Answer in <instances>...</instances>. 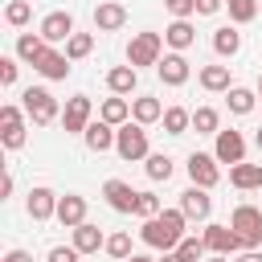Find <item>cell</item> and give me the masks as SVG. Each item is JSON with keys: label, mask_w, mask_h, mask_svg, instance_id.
Returning <instances> with one entry per match:
<instances>
[{"label": "cell", "mask_w": 262, "mask_h": 262, "mask_svg": "<svg viewBox=\"0 0 262 262\" xmlns=\"http://www.w3.org/2000/svg\"><path fill=\"white\" fill-rule=\"evenodd\" d=\"M237 262H262V254H258V250H242V258H237Z\"/></svg>", "instance_id": "f6af8a7d"}, {"label": "cell", "mask_w": 262, "mask_h": 262, "mask_svg": "<svg viewBox=\"0 0 262 262\" xmlns=\"http://www.w3.org/2000/svg\"><path fill=\"white\" fill-rule=\"evenodd\" d=\"M49 45H57V41H70L74 37V16L70 12H49L45 20H41V29H37Z\"/></svg>", "instance_id": "9a60e30c"}, {"label": "cell", "mask_w": 262, "mask_h": 262, "mask_svg": "<svg viewBox=\"0 0 262 262\" xmlns=\"http://www.w3.org/2000/svg\"><path fill=\"white\" fill-rule=\"evenodd\" d=\"M135 217H160V196L156 192H139V205H135Z\"/></svg>", "instance_id": "74e56055"}, {"label": "cell", "mask_w": 262, "mask_h": 262, "mask_svg": "<svg viewBox=\"0 0 262 262\" xmlns=\"http://www.w3.org/2000/svg\"><path fill=\"white\" fill-rule=\"evenodd\" d=\"M258 94H262V74H258Z\"/></svg>", "instance_id": "f907efd6"}, {"label": "cell", "mask_w": 262, "mask_h": 262, "mask_svg": "<svg viewBox=\"0 0 262 262\" xmlns=\"http://www.w3.org/2000/svg\"><path fill=\"white\" fill-rule=\"evenodd\" d=\"M20 98H25V115H29L37 127H45V123H53V119H57V98H53L45 86H29Z\"/></svg>", "instance_id": "3957f363"}, {"label": "cell", "mask_w": 262, "mask_h": 262, "mask_svg": "<svg viewBox=\"0 0 262 262\" xmlns=\"http://www.w3.org/2000/svg\"><path fill=\"white\" fill-rule=\"evenodd\" d=\"M8 192H12V176H8V172H4V176H0V201H4V196H8Z\"/></svg>", "instance_id": "ee69618b"}, {"label": "cell", "mask_w": 262, "mask_h": 262, "mask_svg": "<svg viewBox=\"0 0 262 262\" xmlns=\"http://www.w3.org/2000/svg\"><path fill=\"white\" fill-rule=\"evenodd\" d=\"M90 115H94L90 94H74V98L66 102V111H61V127H66V135H82V131L90 127Z\"/></svg>", "instance_id": "8992f818"}, {"label": "cell", "mask_w": 262, "mask_h": 262, "mask_svg": "<svg viewBox=\"0 0 262 262\" xmlns=\"http://www.w3.org/2000/svg\"><path fill=\"white\" fill-rule=\"evenodd\" d=\"M29 16H33V4H29V0H8V8H4V20H8L12 29L29 25Z\"/></svg>", "instance_id": "836d02e7"}, {"label": "cell", "mask_w": 262, "mask_h": 262, "mask_svg": "<svg viewBox=\"0 0 262 262\" xmlns=\"http://www.w3.org/2000/svg\"><path fill=\"white\" fill-rule=\"evenodd\" d=\"M115 151L123 160H147V131L143 123H123L115 135Z\"/></svg>", "instance_id": "277c9868"}, {"label": "cell", "mask_w": 262, "mask_h": 262, "mask_svg": "<svg viewBox=\"0 0 262 262\" xmlns=\"http://www.w3.org/2000/svg\"><path fill=\"white\" fill-rule=\"evenodd\" d=\"M127 25V8L119 4V0H98V8H94V29L98 33H119Z\"/></svg>", "instance_id": "4fadbf2b"}, {"label": "cell", "mask_w": 262, "mask_h": 262, "mask_svg": "<svg viewBox=\"0 0 262 262\" xmlns=\"http://www.w3.org/2000/svg\"><path fill=\"white\" fill-rule=\"evenodd\" d=\"M164 41H168V45H172V49L180 53V49H188V45L196 41V29H192L188 20H172V25L164 29Z\"/></svg>", "instance_id": "d4e9b609"}, {"label": "cell", "mask_w": 262, "mask_h": 262, "mask_svg": "<svg viewBox=\"0 0 262 262\" xmlns=\"http://www.w3.org/2000/svg\"><path fill=\"white\" fill-rule=\"evenodd\" d=\"M160 262H184V258H180L176 250H164V258H160Z\"/></svg>", "instance_id": "bcb514c9"}, {"label": "cell", "mask_w": 262, "mask_h": 262, "mask_svg": "<svg viewBox=\"0 0 262 262\" xmlns=\"http://www.w3.org/2000/svg\"><path fill=\"white\" fill-rule=\"evenodd\" d=\"M229 184L233 188H242V192H250V188H262V164H233L229 168Z\"/></svg>", "instance_id": "7402d4cb"}, {"label": "cell", "mask_w": 262, "mask_h": 262, "mask_svg": "<svg viewBox=\"0 0 262 262\" xmlns=\"http://www.w3.org/2000/svg\"><path fill=\"white\" fill-rule=\"evenodd\" d=\"M201 86L209 90V94H221V90H229V66H201Z\"/></svg>", "instance_id": "4316f807"}, {"label": "cell", "mask_w": 262, "mask_h": 262, "mask_svg": "<svg viewBox=\"0 0 262 262\" xmlns=\"http://www.w3.org/2000/svg\"><path fill=\"white\" fill-rule=\"evenodd\" d=\"M78 258H82V254H78V246H53L45 262H78Z\"/></svg>", "instance_id": "ab89813d"}, {"label": "cell", "mask_w": 262, "mask_h": 262, "mask_svg": "<svg viewBox=\"0 0 262 262\" xmlns=\"http://www.w3.org/2000/svg\"><path fill=\"white\" fill-rule=\"evenodd\" d=\"M201 237H205V246L213 254H237V250H246V242H242V233L233 225H205Z\"/></svg>", "instance_id": "9c48e42d"}, {"label": "cell", "mask_w": 262, "mask_h": 262, "mask_svg": "<svg viewBox=\"0 0 262 262\" xmlns=\"http://www.w3.org/2000/svg\"><path fill=\"white\" fill-rule=\"evenodd\" d=\"M213 156H217L221 164H229V168L242 164V160H246V139H242V131H233V127H229V131H217V147H213Z\"/></svg>", "instance_id": "8fae6325"}, {"label": "cell", "mask_w": 262, "mask_h": 262, "mask_svg": "<svg viewBox=\"0 0 262 262\" xmlns=\"http://www.w3.org/2000/svg\"><path fill=\"white\" fill-rule=\"evenodd\" d=\"M33 70H37L41 78H49V82H66V78H70V57L45 45V53L33 61Z\"/></svg>", "instance_id": "5bb4252c"}, {"label": "cell", "mask_w": 262, "mask_h": 262, "mask_svg": "<svg viewBox=\"0 0 262 262\" xmlns=\"http://www.w3.org/2000/svg\"><path fill=\"white\" fill-rule=\"evenodd\" d=\"M106 86H111V94H131L139 86V70L135 66H115V70H106Z\"/></svg>", "instance_id": "603a6c76"}, {"label": "cell", "mask_w": 262, "mask_h": 262, "mask_svg": "<svg viewBox=\"0 0 262 262\" xmlns=\"http://www.w3.org/2000/svg\"><path fill=\"white\" fill-rule=\"evenodd\" d=\"M180 209H184V217H188V221H205V217L213 213V196H209V188L188 184V188L180 192Z\"/></svg>", "instance_id": "30bf717a"}, {"label": "cell", "mask_w": 262, "mask_h": 262, "mask_svg": "<svg viewBox=\"0 0 262 262\" xmlns=\"http://www.w3.org/2000/svg\"><path fill=\"white\" fill-rule=\"evenodd\" d=\"M131 119L135 123H160L164 119V102L160 98H151V94H139V98H131Z\"/></svg>", "instance_id": "ffe728a7"}, {"label": "cell", "mask_w": 262, "mask_h": 262, "mask_svg": "<svg viewBox=\"0 0 262 262\" xmlns=\"http://www.w3.org/2000/svg\"><path fill=\"white\" fill-rule=\"evenodd\" d=\"M205 250H209V246H205V237H180V246H176V254H180L184 262H196Z\"/></svg>", "instance_id": "8d00e7d4"}, {"label": "cell", "mask_w": 262, "mask_h": 262, "mask_svg": "<svg viewBox=\"0 0 262 262\" xmlns=\"http://www.w3.org/2000/svg\"><path fill=\"white\" fill-rule=\"evenodd\" d=\"M45 45H49V41H45L41 33H20V37H16V57L33 66V61H37V57L45 53Z\"/></svg>", "instance_id": "484cf974"}, {"label": "cell", "mask_w": 262, "mask_h": 262, "mask_svg": "<svg viewBox=\"0 0 262 262\" xmlns=\"http://www.w3.org/2000/svg\"><path fill=\"white\" fill-rule=\"evenodd\" d=\"M184 225H188L184 209H160V217H147V221H143L139 237H143V246H151V250H176L180 237H184Z\"/></svg>", "instance_id": "6da1fadb"}, {"label": "cell", "mask_w": 262, "mask_h": 262, "mask_svg": "<svg viewBox=\"0 0 262 262\" xmlns=\"http://www.w3.org/2000/svg\"><path fill=\"white\" fill-rule=\"evenodd\" d=\"M168 4V12L176 16V20H188L192 12H196V0H164Z\"/></svg>", "instance_id": "f35d334b"}, {"label": "cell", "mask_w": 262, "mask_h": 262, "mask_svg": "<svg viewBox=\"0 0 262 262\" xmlns=\"http://www.w3.org/2000/svg\"><path fill=\"white\" fill-rule=\"evenodd\" d=\"M254 139H258V151H262V127H258V135H254Z\"/></svg>", "instance_id": "681fc988"}, {"label": "cell", "mask_w": 262, "mask_h": 262, "mask_svg": "<svg viewBox=\"0 0 262 262\" xmlns=\"http://www.w3.org/2000/svg\"><path fill=\"white\" fill-rule=\"evenodd\" d=\"M74 246H78V254H98V250L106 246V237H102L98 225L82 221V225H74Z\"/></svg>", "instance_id": "44dd1931"}, {"label": "cell", "mask_w": 262, "mask_h": 262, "mask_svg": "<svg viewBox=\"0 0 262 262\" xmlns=\"http://www.w3.org/2000/svg\"><path fill=\"white\" fill-rule=\"evenodd\" d=\"M0 143H4L8 151L25 147V115H20V106H12V102L0 106Z\"/></svg>", "instance_id": "52a82bcc"}, {"label": "cell", "mask_w": 262, "mask_h": 262, "mask_svg": "<svg viewBox=\"0 0 262 262\" xmlns=\"http://www.w3.org/2000/svg\"><path fill=\"white\" fill-rule=\"evenodd\" d=\"M209 262H229V254H213V258H209Z\"/></svg>", "instance_id": "c3c4849f"}, {"label": "cell", "mask_w": 262, "mask_h": 262, "mask_svg": "<svg viewBox=\"0 0 262 262\" xmlns=\"http://www.w3.org/2000/svg\"><path fill=\"white\" fill-rule=\"evenodd\" d=\"M25 209H29L33 221H49V217H57V192L53 188H33L29 201H25Z\"/></svg>", "instance_id": "e0dca14e"}, {"label": "cell", "mask_w": 262, "mask_h": 262, "mask_svg": "<svg viewBox=\"0 0 262 262\" xmlns=\"http://www.w3.org/2000/svg\"><path fill=\"white\" fill-rule=\"evenodd\" d=\"M94 49V33H74L70 41H66V57L70 61H78V57H86Z\"/></svg>", "instance_id": "e575fe53"}, {"label": "cell", "mask_w": 262, "mask_h": 262, "mask_svg": "<svg viewBox=\"0 0 262 262\" xmlns=\"http://www.w3.org/2000/svg\"><path fill=\"white\" fill-rule=\"evenodd\" d=\"M192 127H196V135H217L221 131V115L213 106H196L192 111Z\"/></svg>", "instance_id": "f546056e"}, {"label": "cell", "mask_w": 262, "mask_h": 262, "mask_svg": "<svg viewBox=\"0 0 262 262\" xmlns=\"http://www.w3.org/2000/svg\"><path fill=\"white\" fill-rule=\"evenodd\" d=\"M127 262H160V258H147V254H131Z\"/></svg>", "instance_id": "7dc6e473"}, {"label": "cell", "mask_w": 262, "mask_h": 262, "mask_svg": "<svg viewBox=\"0 0 262 262\" xmlns=\"http://www.w3.org/2000/svg\"><path fill=\"white\" fill-rule=\"evenodd\" d=\"M16 70H20L16 57H0V86H12L16 82Z\"/></svg>", "instance_id": "60d3db41"}, {"label": "cell", "mask_w": 262, "mask_h": 262, "mask_svg": "<svg viewBox=\"0 0 262 262\" xmlns=\"http://www.w3.org/2000/svg\"><path fill=\"white\" fill-rule=\"evenodd\" d=\"M217 164H221L217 156H205V151H192L184 168H188V180H192V184H201V188H213V184L221 180V168H217Z\"/></svg>", "instance_id": "ba28073f"}, {"label": "cell", "mask_w": 262, "mask_h": 262, "mask_svg": "<svg viewBox=\"0 0 262 262\" xmlns=\"http://www.w3.org/2000/svg\"><path fill=\"white\" fill-rule=\"evenodd\" d=\"M160 53H164V37L160 33H135L131 45H127V66H160Z\"/></svg>", "instance_id": "7a4b0ae2"}, {"label": "cell", "mask_w": 262, "mask_h": 262, "mask_svg": "<svg viewBox=\"0 0 262 262\" xmlns=\"http://www.w3.org/2000/svg\"><path fill=\"white\" fill-rule=\"evenodd\" d=\"M229 4V20L233 25H250L258 16V0H225Z\"/></svg>", "instance_id": "d6a6232c"}, {"label": "cell", "mask_w": 262, "mask_h": 262, "mask_svg": "<svg viewBox=\"0 0 262 262\" xmlns=\"http://www.w3.org/2000/svg\"><path fill=\"white\" fill-rule=\"evenodd\" d=\"M192 127V111H184V106H168L164 111V131L168 135H184Z\"/></svg>", "instance_id": "f1b7e54d"}, {"label": "cell", "mask_w": 262, "mask_h": 262, "mask_svg": "<svg viewBox=\"0 0 262 262\" xmlns=\"http://www.w3.org/2000/svg\"><path fill=\"white\" fill-rule=\"evenodd\" d=\"M225 94H229V111H233V115H250V111H254V102H258V94H254V90H246V86H229Z\"/></svg>", "instance_id": "4dcf8cb0"}, {"label": "cell", "mask_w": 262, "mask_h": 262, "mask_svg": "<svg viewBox=\"0 0 262 262\" xmlns=\"http://www.w3.org/2000/svg\"><path fill=\"white\" fill-rule=\"evenodd\" d=\"M213 49H217L221 57H233V53L242 49V33H237V29H229V25H225V29H217V33H213Z\"/></svg>", "instance_id": "83f0119b"}, {"label": "cell", "mask_w": 262, "mask_h": 262, "mask_svg": "<svg viewBox=\"0 0 262 262\" xmlns=\"http://www.w3.org/2000/svg\"><path fill=\"white\" fill-rule=\"evenodd\" d=\"M229 225L242 233L246 250H258V242H262V209H254V205H237L233 217H229Z\"/></svg>", "instance_id": "5b68a950"}, {"label": "cell", "mask_w": 262, "mask_h": 262, "mask_svg": "<svg viewBox=\"0 0 262 262\" xmlns=\"http://www.w3.org/2000/svg\"><path fill=\"white\" fill-rule=\"evenodd\" d=\"M98 119H106L111 127H123V123H131V102H127L123 94H115V98H106V102H102Z\"/></svg>", "instance_id": "cb8c5ba5"}, {"label": "cell", "mask_w": 262, "mask_h": 262, "mask_svg": "<svg viewBox=\"0 0 262 262\" xmlns=\"http://www.w3.org/2000/svg\"><path fill=\"white\" fill-rule=\"evenodd\" d=\"M217 8H221V0H196V12H201V16H213Z\"/></svg>", "instance_id": "b9f144b4"}, {"label": "cell", "mask_w": 262, "mask_h": 262, "mask_svg": "<svg viewBox=\"0 0 262 262\" xmlns=\"http://www.w3.org/2000/svg\"><path fill=\"white\" fill-rule=\"evenodd\" d=\"M115 135H119V131H115V127H111L106 119H98V123H90V127L82 131V139H86V147H90V151H98V156L115 147Z\"/></svg>", "instance_id": "d6986e66"}, {"label": "cell", "mask_w": 262, "mask_h": 262, "mask_svg": "<svg viewBox=\"0 0 262 262\" xmlns=\"http://www.w3.org/2000/svg\"><path fill=\"white\" fill-rule=\"evenodd\" d=\"M57 221H61L66 229L82 225V221H86V196H78V192H66V196H57Z\"/></svg>", "instance_id": "ac0fdd59"}, {"label": "cell", "mask_w": 262, "mask_h": 262, "mask_svg": "<svg viewBox=\"0 0 262 262\" xmlns=\"http://www.w3.org/2000/svg\"><path fill=\"white\" fill-rule=\"evenodd\" d=\"M102 196H106V205H111L115 213H135V205H139V192H135L127 180H106V184H102Z\"/></svg>", "instance_id": "7c38bea8"}, {"label": "cell", "mask_w": 262, "mask_h": 262, "mask_svg": "<svg viewBox=\"0 0 262 262\" xmlns=\"http://www.w3.org/2000/svg\"><path fill=\"white\" fill-rule=\"evenodd\" d=\"M0 262H33V254H29V250H8Z\"/></svg>", "instance_id": "7bdbcfd3"}, {"label": "cell", "mask_w": 262, "mask_h": 262, "mask_svg": "<svg viewBox=\"0 0 262 262\" xmlns=\"http://www.w3.org/2000/svg\"><path fill=\"white\" fill-rule=\"evenodd\" d=\"M102 250H106L111 258H119V262H127V258H131V233H111Z\"/></svg>", "instance_id": "d590c367"}, {"label": "cell", "mask_w": 262, "mask_h": 262, "mask_svg": "<svg viewBox=\"0 0 262 262\" xmlns=\"http://www.w3.org/2000/svg\"><path fill=\"white\" fill-rule=\"evenodd\" d=\"M156 74H160V82H164V86H184L192 70H188V61H184V53H168V57H160Z\"/></svg>", "instance_id": "2e32d148"}, {"label": "cell", "mask_w": 262, "mask_h": 262, "mask_svg": "<svg viewBox=\"0 0 262 262\" xmlns=\"http://www.w3.org/2000/svg\"><path fill=\"white\" fill-rule=\"evenodd\" d=\"M143 172H147V180H168V176H172V156H164V151L147 156Z\"/></svg>", "instance_id": "1f68e13d"}]
</instances>
